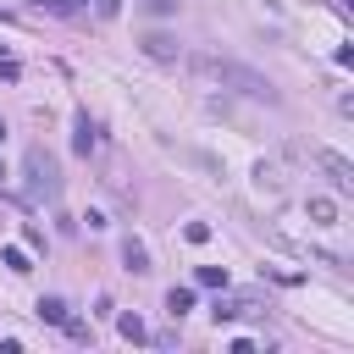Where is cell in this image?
Instances as JSON below:
<instances>
[{"label": "cell", "instance_id": "1", "mask_svg": "<svg viewBox=\"0 0 354 354\" xmlns=\"http://www.w3.org/2000/svg\"><path fill=\"white\" fill-rule=\"evenodd\" d=\"M188 72H194L199 83H216V88H232V94H243V100L277 105V83L260 77L254 66H238V61H221V55H188Z\"/></svg>", "mask_w": 354, "mask_h": 354}, {"label": "cell", "instance_id": "2", "mask_svg": "<svg viewBox=\"0 0 354 354\" xmlns=\"http://www.w3.org/2000/svg\"><path fill=\"white\" fill-rule=\"evenodd\" d=\"M22 171H28L22 194H28L33 205H44V199H61V166H55V155H50L44 144H28V155H22Z\"/></svg>", "mask_w": 354, "mask_h": 354}, {"label": "cell", "instance_id": "3", "mask_svg": "<svg viewBox=\"0 0 354 354\" xmlns=\"http://www.w3.org/2000/svg\"><path fill=\"white\" fill-rule=\"evenodd\" d=\"M138 44H144V55H149V61H177V55H183V44H177L171 33H144Z\"/></svg>", "mask_w": 354, "mask_h": 354}, {"label": "cell", "instance_id": "4", "mask_svg": "<svg viewBox=\"0 0 354 354\" xmlns=\"http://www.w3.org/2000/svg\"><path fill=\"white\" fill-rule=\"evenodd\" d=\"M315 160H321V171H326L337 188H354V166H348L343 155H332V149H315Z\"/></svg>", "mask_w": 354, "mask_h": 354}, {"label": "cell", "instance_id": "5", "mask_svg": "<svg viewBox=\"0 0 354 354\" xmlns=\"http://www.w3.org/2000/svg\"><path fill=\"white\" fill-rule=\"evenodd\" d=\"M72 149H77V155H94V149H100V127L88 122V111H83L77 127H72Z\"/></svg>", "mask_w": 354, "mask_h": 354}, {"label": "cell", "instance_id": "6", "mask_svg": "<svg viewBox=\"0 0 354 354\" xmlns=\"http://www.w3.org/2000/svg\"><path fill=\"white\" fill-rule=\"evenodd\" d=\"M122 260H127V271H138V277L149 271V249H144L138 238H127V243H122Z\"/></svg>", "mask_w": 354, "mask_h": 354}, {"label": "cell", "instance_id": "7", "mask_svg": "<svg viewBox=\"0 0 354 354\" xmlns=\"http://www.w3.org/2000/svg\"><path fill=\"white\" fill-rule=\"evenodd\" d=\"M310 221H315V227H337V205L315 194V199H310Z\"/></svg>", "mask_w": 354, "mask_h": 354}, {"label": "cell", "instance_id": "8", "mask_svg": "<svg viewBox=\"0 0 354 354\" xmlns=\"http://www.w3.org/2000/svg\"><path fill=\"white\" fill-rule=\"evenodd\" d=\"M243 310H249V299H216V304H210V315H216V326H221V321H238Z\"/></svg>", "mask_w": 354, "mask_h": 354}, {"label": "cell", "instance_id": "9", "mask_svg": "<svg viewBox=\"0 0 354 354\" xmlns=\"http://www.w3.org/2000/svg\"><path fill=\"white\" fill-rule=\"evenodd\" d=\"M33 315H39V321H50V326H61V321H66V304L50 293V299H39V304H33Z\"/></svg>", "mask_w": 354, "mask_h": 354}, {"label": "cell", "instance_id": "10", "mask_svg": "<svg viewBox=\"0 0 354 354\" xmlns=\"http://www.w3.org/2000/svg\"><path fill=\"white\" fill-rule=\"evenodd\" d=\"M0 260H6V271H17V277H28L33 266H28V249H17V243H6L0 249Z\"/></svg>", "mask_w": 354, "mask_h": 354}, {"label": "cell", "instance_id": "11", "mask_svg": "<svg viewBox=\"0 0 354 354\" xmlns=\"http://www.w3.org/2000/svg\"><path fill=\"white\" fill-rule=\"evenodd\" d=\"M166 310H171V321L188 315V310H194V288H171V293H166Z\"/></svg>", "mask_w": 354, "mask_h": 354}, {"label": "cell", "instance_id": "12", "mask_svg": "<svg viewBox=\"0 0 354 354\" xmlns=\"http://www.w3.org/2000/svg\"><path fill=\"white\" fill-rule=\"evenodd\" d=\"M116 332H122V337H133V343H144V321H138L133 310H122V315H116Z\"/></svg>", "mask_w": 354, "mask_h": 354}, {"label": "cell", "instance_id": "13", "mask_svg": "<svg viewBox=\"0 0 354 354\" xmlns=\"http://www.w3.org/2000/svg\"><path fill=\"white\" fill-rule=\"evenodd\" d=\"M199 288H227V271L221 266H199Z\"/></svg>", "mask_w": 354, "mask_h": 354}, {"label": "cell", "instance_id": "14", "mask_svg": "<svg viewBox=\"0 0 354 354\" xmlns=\"http://www.w3.org/2000/svg\"><path fill=\"white\" fill-rule=\"evenodd\" d=\"M183 238H188V243H205V238H210V221H188Z\"/></svg>", "mask_w": 354, "mask_h": 354}, {"label": "cell", "instance_id": "15", "mask_svg": "<svg viewBox=\"0 0 354 354\" xmlns=\"http://www.w3.org/2000/svg\"><path fill=\"white\" fill-rule=\"evenodd\" d=\"M17 77H22V66H17L11 55H0V83H17Z\"/></svg>", "mask_w": 354, "mask_h": 354}, {"label": "cell", "instance_id": "16", "mask_svg": "<svg viewBox=\"0 0 354 354\" xmlns=\"http://www.w3.org/2000/svg\"><path fill=\"white\" fill-rule=\"evenodd\" d=\"M144 11H155V17H171V11H177V0H144Z\"/></svg>", "mask_w": 354, "mask_h": 354}, {"label": "cell", "instance_id": "17", "mask_svg": "<svg viewBox=\"0 0 354 354\" xmlns=\"http://www.w3.org/2000/svg\"><path fill=\"white\" fill-rule=\"evenodd\" d=\"M122 11V0H100V17H116Z\"/></svg>", "mask_w": 354, "mask_h": 354}, {"label": "cell", "instance_id": "18", "mask_svg": "<svg viewBox=\"0 0 354 354\" xmlns=\"http://www.w3.org/2000/svg\"><path fill=\"white\" fill-rule=\"evenodd\" d=\"M39 6H44V11H72L66 0H39Z\"/></svg>", "mask_w": 354, "mask_h": 354}, {"label": "cell", "instance_id": "19", "mask_svg": "<svg viewBox=\"0 0 354 354\" xmlns=\"http://www.w3.org/2000/svg\"><path fill=\"white\" fill-rule=\"evenodd\" d=\"M66 6H88V0H66Z\"/></svg>", "mask_w": 354, "mask_h": 354}, {"label": "cell", "instance_id": "20", "mask_svg": "<svg viewBox=\"0 0 354 354\" xmlns=\"http://www.w3.org/2000/svg\"><path fill=\"white\" fill-rule=\"evenodd\" d=\"M0 138H6V122H0Z\"/></svg>", "mask_w": 354, "mask_h": 354}, {"label": "cell", "instance_id": "21", "mask_svg": "<svg viewBox=\"0 0 354 354\" xmlns=\"http://www.w3.org/2000/svg\"><path fill=\"white\" fill-rule=\"evenodd\" d=\"M0 177H6V171H0Z\"/></svg>", "mask_w": 354, "mask_h": 354}]
</instances>
